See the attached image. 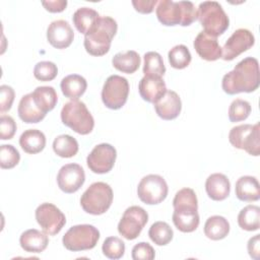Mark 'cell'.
<instances>
[{
    "label": "cell",
    "mask_w": 260,
    "mask_h": 260,
    "mask_svg": "<svg viewBox=\"0 0 260 260\" xmlns=\"http://www.w3.org/2000/svg\"><path fill=\"white\" fill-rule=\"evenodd\" d=\"M259 74L258 60L247 57L240 61L232 71L224 74L221 87L228 94L255 91L260 83Z\"/></svg>",
    "instance_id": "cell-1"
},
{
    "label": "cell",
    "mask_w": 260,
    "mask_h": 260,
    "mask_svg": "<svg viewBox=\"0 0 260 260\" xmlns=\"http://www.w3.org/2000/svg\"><path fill=\"white\" fill-rule=\"evenodd\" d=\"M155 13L158 21L167 26H188L198 17L197 8L191 1L160 0L157 2Z\"/></svg>",
    "instance_id": "cell-2"
},
{
    "label": "cell",
    "mask_w": 260,
    "mask_h": 260,
    "mask_svg": "<svg viewBox=\"0 0 260 260\" xmlns=\"http://www.w3.org/2000/svg\"><path fill=\"white\" fill-rule=\"evenodd\" d=\"M118 29L116 20L110 16H100L94 26L84 36V48L89 55H106Z\"/></svg>",
    "instance_id": "cell-3"
},
{
    "label": "cell",
    "mask_w": 260,
    "mask_h": 260,
    "mask_svg": "<svg viewBox=\"0 0 260 260\" xmlns=\"http://www.w3.org/2000/svg\"><path fill=\"white\" fill-rule=\"evenodd\" d=\"M198 19L203 31L214 38L222 35L230 25V19L221 5L216 1H204L197 8Z\"/></svg>",
    "instance_id": "cell-4"
},
{
    "label": "cell",
    "mask_w": 260,
    "mask_h": 260,
    "mask_svg": "<svg viewBox=\"0 0 260 260\" xmlns=\"http://www.w3.org/2000/svg\"><path fill=\"white\" fill-rule=\"evenodd\" d=\"M61 121L65 126L81 135L89 134L94 127L92 115L85 104L78 100L64 104L61 110Z\"/></svg>",
    "instance_id": "cell-5"
},
{
    "label": "cell",
    "mask_w": 260,
    "mask_h": 260,
    "mask_svg": "<svg viewBox=\"0 0 260 260\" xmlns=\"http://www.w3.org/2000/svg\"><path fill=\"white\" fill-rule=\"evenodd\" d=\"M113 190L105 182L92 183L81 195L80 205L89 214L100 215L105 213L113 202Z\"/></svg>",
    "instance_id": "cell-6"
},
{
    "label": "cell",
    "mask_w": 260,
    "mask_h": 260,
    "mask_svg": "<svg viewBox=\"0 0 260 260\" xmlns=\"http://www.w3.org/2000/svg\"><path fill=\"white\" fill-rule=\"evenodd\" d=\"M100 239L99 230L91 224H77L71 226L63 236V246L73 252L90 250L95 247Z\"/></svg>",
    "instance_id": "cell-7"
},
{
    "label": "cell",
    "mask_w": 260,
    "mask_h": 260,
    "mask_svg": "<svg viewBox=\"0 0 260 260\" xmlns=\"http://www.w3.org/2000/svg\"><path fill=\"white\" fill-rule=\"evenodd\" d=\"M231 144L238 148L247 151L249 154L258 156L260 153V125L256 123L243 124L233 127L229 133Z\"/></svg>",
    "instance_id": "cell-8"
},
{
    "label": "cell",
    "mask_w": 260,
    "mask_h": 260,
    "mask_svg": "<svg viewBox=\"0 0 260 260\" xmlns=\"http://www.w3.org/2000/svg\"><path fill=\"white\" fill-rule=\"evenodd\" d=\"M129 94V83L125 77L120 75L109 76L102 89V101L111 110L121 109L127 102Z\"/></svg>",
    "instance_id": "cell-9"
},
{
    "label": "cell",
    "mask_w": 260,
    "mask_h": 260,
    "mask_svg": "<svg viewBox=\"0 0 260 260\" xmlns=\"http://www.w3.org/2000/svg\"><path fill=\"white\" fill-rule=\"evenodd\" d=\"M168 184L159 176L150 174L141 179L137 186V195L139 199L148 205H154L162 202L168 196Z\"/></svg>",
    "instance_id": "cell-10"
},
{
    "label": "cell",
    "mask_w": 260,
    "mask_h": 260,
    "mask_svg": "<svg viewBox=\"0 0 260 260\" xmlns=\"http://www.w3.org/2000/svg\"><path fill=\"white\" fill-rule=\"evenodd\" d=\"M147 221L148 214L142 207L130 206L124 211L118 223V232L125 239L134 240L140 235Z\"/></svg>",
    "instance_id": "cell-11"
},
{
    "label": "cell",
    "mask_w": 260,
    "mask_h": 260,
    "mask_svg": "<svg viewBox=\"0 0 260 260\" xmlns=\"http://www.w3.org/2000/svg\"><path fill=\"white\" fill-rule=\"evenodd\" d=\"M36 219L43 232L49 236L57 235L65 225L64 213L52 203H42L36 209Z\"/></svg>",
    "instance_id": "cell-12"
},
{
    "label": "cell",
    "mask_w": 260,
    "mask_h": 260,
    "mask_svg": "<svg viewBox=\"0 0 260 260\" xmlns=\"http://www.w3.org/2000/svg\"><path fill=\"white\" fill-rule=\"evenodd\" d=\"M116 148L109 143H101L93 147L86 157L88 169L95 174L109 173L116 161Z\"/></svg>",
    "instance_id": "cell-13"
},
{
    "label": "cell",
    "mask_w": 260,
    "mask_h": 260,
    "mask_svg": "<svg viewBox=\"0 0 260 260\" xmlns=\"http://www.w3.org/2000/svg\"><path fill=\"white\" fill-rule=\"evenodd\" d=\"M255 44L253 34L246 28H239L224 43L221 53V58L224 61H232L242 53L248 51Z\"/></svg>",
    "instance_id": "cell-14"
},
{
    "label": "cell",
    "mask_w": 260,
    "mask_h": 260,
    "mask_svg": "<svg viewBox=\"0 0 260 260\" xmlns=\"http://www.w3.org/2000/svg\"><path fill=\"white\" fill-rule=\"evenodd\" d=\"M84 171L78 164H67L63 166L57 175L58 187L67 194L78 191L84 184Z\"/></svg>",
    "instance_id": "cell-15"
},
{
    "label": "cell",
    "mask_w": 260,
    "mask_h": 260,
    "mask_svg": "<svg viewBox=\"0 0 260 260\" xmlns=\"http://www.w3.org/2000/svg\"><path fill=\"white\" fill-rule=\"evenodd\" d=\"M198 205L181 204L174 206L173 222L182 233H192L199 225Z\"/></svg>",
    "instance_id": "cell-16"
},
{
    "label": "cell",
    "mask_w": 260,
    "mask_h": 260,
    "mask_svg": "<svg viewBox=\"0 0 260 260\" xmlns=\"http://www.w3.org/2000/svg\"><path fill=\"white\" fill-rule=\"evenodd\" d=\"M73 39V29L66 20H54L47 28V40L56 49L68 48L72 44Z\"/></svg>",
    "instance_id": "cell-17"
},
{
    "label": "cell",
    "mask_w": 260,
    "mask_h": 260,
    "mask_svg": "<svg viewBox=\"0 0 260 260\" xmlns=\"http://www.w3.org/2000/svg\"><path fill=\"white\" fill-rule=\"evenodd\" d=\"M155 113L162 120L176 119L182 110V102L174 90H167L154 104Z\"/></svg>",
    "instance_id": "cell-18"
},
{
    "label": "cell",
    "mask_w": 260,
    "mask_h": 260,
    "mask_svg": "<svg viewBox=\"0 0 260 260\" xmlns=\"http://www.w3.org/2000/svg\"><path fill=\"white\" fill-rule=\"evenodd\" d=\"M193 46L197 54L206 61H215L221 58L222 49L219 46L217 39L207 35L203 30L197 35Z\"/></svg>",
    "instance_id": "cell-19"
},
{
    "label": "cell",
    "mask_w": 260,
    "mask_h": 260,
    "mask_svg": "<svg viewBox=\"0 0 260 260\" xmlns=\"http://www.w3.org/2000/svg\"><path fill=\"white\" fill-rule=\"evenodd\" d=\"M138 90L144 101L154 104L167 91V86L161 77L144 76L139 81Z\"/></svg>",
    "instance_id": "cell-20"
},
{
    "label": "cell",
    "mask_w": 260,
    "mask_h": 260,
    "mask_svg": "<svg viewBox=\"0 0 260 260\" xmlns=\"http://www.w3.org/2000/svg\"><path fill=\"white\" fill-rule=\"evenodd\" d=\"M205 190L208 197L212 200L222 201L230 195L231 183L225 175L214 173L206 179Z\"/></svg>",
    "instance_id": "cell-21"
},
{
    "label": "cell",
    "mask_w": 260,
    "mask_h": 260,
    "mask_svg": "<svg viewBox=\"0 0 260 260\" xmlns=\"http://www.w3.org/2000/svg\"><path fill=\"white\" fill-rule=\"evenodd\" d=\"M19 244L25 252L41 253L47 248L49 238L46 233H42L36 229H29L20 235Z\"/></svg>",
    "instance_id": "cell-22"
},
{
    "label": "cell",
    "mask_w": 260,
    "mask_h": 260,
    "mask_svg": "<svg viewBox=\"0 0 260 260\" xmlns=\"http://www.w3.org/2000/svg\"><path fill=\"white\" fill-rule=\"evenodd\" d=\"M235 192L238 199L241 201H257L260 198L259 182L255 177L243 176L236 182Z\"/></svg>",
    "instance_id": "cell-23"
},
{
    "label": "cell",
    "mask_w": 260,
    "mask_h": 260,
    "mask_svg": "<svg viewBox=\"0 0 260 260\" xmlns=\"http://www.w3.org/2000/svg\"><path fill=\"white\" fill-rule=\"evenodd\" d=\"M18 116L19 118L27 123V124H32V123H39L41 122L45 117L46 113H44L35 103L32 99V94L27 93L24 94L18 104Z\"/></svg>",
    "instance_id": "cell-24"
},
{
    "label": "cell",
    "mask_w": 260,
    "mask_h": 260,
    "mask_svg": "<svg viewBox=\"0 0 260 260\" xmlns=\"http://www.w3.org/2000/svg\"><path fill=\"white\" fill-rule=\"evenodd\" d=\"M19 145L26 153H39L46 146V136L41 130L27 129L20 135Z\"/></svg>",
    "instance_id": "cell-25"
},
{
    "label": "cell",
    "mask_w": 260,
    "mask_h": 260,
    "mask_svg": "<svg viewBox=\"0 0 260 260\" xmlns=\"http://www.w3.org/2000/svg\"><path fill=\"white\" fill-rule=\"evenodd\" d=\"M60 87L65 98L74 101L78 100L85 92L87 82L85 78L79 74H70L61 80Z\"/></svg>",
    "instance_id": "cell-26"
},
{
    "label": "cell",
    "mask_w": 260,
    "mask_h": 260,
    "mask_svg": "<svg viewBox=\"0 0 260 260\" xmlns=\"http://www.w3.org/2000/svg\"><path fill=\"white\" fill-rule=\"evenodd\" d=\"M112 64L117 70L123 73L131 74L139 68L140 56L137 52L133 50L119 52L113 57Z\"/></svg>",
    "instance_id": "cell-27"
},
{
    "label": "cell",
    "mask_w": 260,
    "mask_h": 260,
    "mask_svg": "<svg viewBox=\"0 0 260 260\" xmlns=\"http://www.w3.org/2000/svg\"><path fill=\"white\" fill-rule=\"evenodd\" d=\"M230 233L228 219L220 215H212L207 218L204 224V235L213 241L224 239Z\"/></svg>",
    "instance_id": "cell-28"
},
{
    "label": "cell",
    "mask_w": 260,
    "mask_h": 260,
    "mask_svg": "<svg viewBox=\"0 0 260 260\" xmlns=\"http://www.w3.org/2000/svg\"><path fill=\"white\" fill-rule=\"evenodd\" d=\"M99 17L100 15L94 9L89 7H81L74 12L72 20L76 29L85 36L94 26Z\"/></svg>",
    "instance_id": "cell-29"
},
{
    "label": "cell",
    "mask_w": 260,
    "mask_h": 260,
    "mask_svg": "<svg viewBox=\"0 0 260 260\" xmlns=\"http://www.w3.org/2000/svg\"><path fill=\"white\" fill-rule=\"evenodd\" d=\"M31 94L36 105L46 114L57 105L58 96L53 86H38Z\"/></svg>",
    "instance_id": "cell-30"
},
{
    "label": "cell",
    "mask_w": 260,
    "mask_h": 260,
    "mask_svg": "<svg viewBox=\"0 0 260 260\" xmlns=\"http://www.w3.org/2000/svg\"><path fill=\"white\" fill-rule=\"evenodd\" d=\"M238 224L241 229L254 232L260 228V208L257 205L245 206L238 215Z\"/></svg>",
    "instance_id": "cell-31"
},
{
    "label": "cell",
    "mask_w": 260,
    "mask_h": 260,
    "mask_svg": "<svg viewBox=\"0 0 260 260\" xmlns=\"http://www.w3.org/2000/svg\"><path fill=\"white\" fill-rule=\"evenodd\" d=\"M78 148L77 140L68 134L59 135L53 141V150L60 157H72L78 152Z\"/></svg>",
    "instance_id": "cell-32"
},
{
    "label": "cell",
    "mask_w": 260,
    "mask_h": 260,
    "mask_svg": "<svg viewBox=\"0 0 260 260\" xmlns=\"http://www.w3.org/2000/svg\"><path fill=\"white\" fill-rule=\"evenodd\" d=\"M144 76L162 77L166 73V67L162 57L157 52H147L143 56Z\"/></svg>",
    "instance_id": "cell-33"
},
{
    "label": "cell",
    "mask_w": 260,
    "mask_h": 260,
    "mask_svg": "<svg viewBox=\"0 0 260 260\" xmlns=\"http://www.w3.org/2000/svg\"><path fill=\"white\" fill-rule=\"evenodd\" d=\"M150 240L157 246L168 245L174 236L172 228L165 221H155L151 224L148 231Z\"/></svg>",
    "instance_id": "cell-34"
},
{
    "label": "cell",
    "mask_w": 260,
    "mask_h": 260,
    "mask_svg": "<svg viewBox=\"0 0 260 260\" xmlns=\"http://www.w3.org/2000/svg\"><path fill=\"white\" fill-rule=\"evenodd\" d=\"M169 62L173 68L184 69L191 62V53L185 45H177L173 47L168 54Z\"/></svg>",
    "instance_id": "cell-35"
},
{
    "label": "cell",
    "mask_w": 260,
    "mask_h": 260,
    "mask_svg": "<svg viewBox=\"0 0 260 260\" xmlns=\"http://www.w3.org/2000/svg\"><path fill=\"white\" fill-rule=\"evenodd\" d=\"M102 251L109 259H120L125 253V244L118 237H108L103 243Z\"/></svg>",
    "instance_id": "cell-36"
},
{
    "label": "cell",
    "mask_w": 260,
    "mask_h": 260,
    "mask_svg": "<svg viewBox=\"0 0 260 260\" xmlns=\"http://www.w3.org/2000/svg\"><path fill=\"white\" fill-rule=\"evenodd\" d=\"M251 105L245 100L237 99L232 102L229 108V119L231 122L236 123L246 120L251 114Z\"/></svg>",
    "instance_id": "cell-37"
},
{
    "label": "cell",
    "mask_w": 260,
    "mask_h": 260,
    "mask_svg": "<svg viewBox=\"0 0 260 260\" xmlns=\"http://www.w3.org/2000/svg\"><path fill=\"white\" fill-rule=\"evenodd\" d=\"M20 160L18 150L11 144H2L0 146V167L1 169H12Z\"/></svg>",
    "instance_id": "cell-38"
},
{
    "label": "cell",
    "mask_w": 260,
    "mask_h": 260,
    "mask_svg": "<svg viewBox=\"0 0 260 260\" xmlns=\"http://www.w3.org/2000/svg\"><path fill=\"white\" fill-rule=\"evenodd\" d=\"M58 74L57 65L51 61H41L34 68V75L38 80L51 81Z\"/></svg>",
    "instance_id": "cell-39"
},
{
    "label": "cell",
    "mask_w": 260,
    "mask_h": 260,
    "mask_svg": "<svg viewBox=\"0 0 260 260\" xmlns=\"http://www.w3.org/2000/svg\"><path fill=\"white\" fill-rule=\"evenodd\" d=\"M154 256V249L146 242H140L132 249V259L134 260H152Z\"/></svg>",
    "instance_id": "cell-40"
},
{
    "label": "cell",
    "mask_w": 260,
    "mask_h": 260,
    "mask_svg": "<svg viewBox=\"0 0 260 260\" xmlns=\"http://www.w3.org/2000/svg\"><path fill=\"white\" fill-rule=\"evenodd\" d=\"M16 123L10 116L2 115L0 118V138L2 140L11 139L16 132Z\"/></svg>",
    "instance_id": "cell-41"
},
{
    "label": "cell",
    "mask_w": 260,
    "mask_h": 260,
    "mask_svg": "<svg viewBox=\"0 0 260 260\" xmlns=\"http://www.w3.org/2000/svg\"><path fill=\"white\" fill-rule=\"evenodd\" d=\"M14 89L6 84L0 86V111L1 114L9 111L14 101Z\"/></svg>",
    "instance_id": "cell-42"
},
{
    "label": "cell",
    "mask_w": 260,
    "mask_h": 260,
    "mask_svg": "<svg viewBox=\"0 0 260 260\" xmlns=\"http://www.w3.org/2000/svg\"><path fill=\"white\" fill-rule=\"evenodd\" d=\"M157 4V0H133L132 5L139 13L148 14L153 11L154 6Z\"/></svg>",
    "instance_id": "cell-43"
},
{
    "label": "cell",
    "mask_w": 260,
    "mask_h": 260,
    "mask_svg": "<svg viewBox=\"0 0 260 260\" xmlns=\"http://www.w3.org/2000/svg\"><path fill=\"white\" fill-rule=\"evenodd\" d=\"M248 253L254 260H259L260 258V235H255L248 241Z\"/></svg>",
    "instance_id": "cell-44"
},
{
    "label": "cell",
    "mask_w": 260,
    "mask_h": 260,
    "mask_svg": "<svg viewBox=\"0 0 260 260\" xmlns=\"http://www.w3.org/2000/svg\"><path fill=\"white\" fill-rule=\"evenodd\" d=\"M42 5L48 10L49 12L52 13H57V12H62L66 6H67V1L66 0H54V1H43Z\"/></svg>",
    "instance_id": "cell-45"
}]
</instances>
